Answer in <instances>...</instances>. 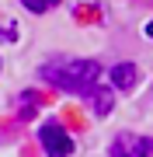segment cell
Segmentation results:
<instances>
[{
	"instance_id": "cell-1",
	"label": "cell",
	"mask_w": 153,
	"mask_h": 157,
	"mask_svg": "<svg viewBox=\"0 0 153 157\" xmlns=\"http://www.w3.org/2000/svg\"><path fill=\"white\" fill-rule=\"evenodd\" d=\"M97 73H101V67H97L94 59H59V63L42 67V80L70 91V94H87V91L94 87Z\"/></svg>"
},
{
	"instance_id": "cell-2",
	"label": "cell",
	"mask_w": 153,
	"mask_h": 157,
	"mask_svg": "<svg viewBox=\"0 0 153 157\" xmlns=\"http://www.w3.org/2000/svg\"><path fill=\"white\" fill-rule=\"evenodd\" d=\"M38 143H42V150H46V157H70L73 154V140H70V133L59 122H42Z\"/></svg>"
},
{
	"instance_id": "cell-3",
	"label": "cell",
	"mask_w": 153,
	"mask_h": 157,
	"mask_svg": "<svg viewBox=\"0 0 153 157\" xmlns=\"http://www.w3.org/2000/svg\"><path fill=\"white\" fill-rule=\"evenodd\" d=\"M108 157H153V140L139 133H118L108 147Z\"/></svg>"
},
{
	"instance_id": "cell-4",
	"label": "cell",
	"mask_w": 153,
	"mask_h": 157,
	"mask_svg": "<svg viewBox=\"0 0 153 157\" xmlns=\"http://www.w3.org/2000/svg\"><path fill=\"white\" fill-rule=\"evenodd\" d=\"M136 80H139L136 63H118V67H111V84H115V87L132 91V87H136Z\"/></svg>"
},
{
	"instance_id": "cell-5",
	"label": "cell",
	"mask_w": 153,
	"mask_h": 157,
	"mask_svg": "<svg viewBox=\"0 0 153 157\" xmlns=\"http://www.w3.org/2000/svg\"><path fill=\"white\" fill-rule=\"evenodd\" d=\"M87 98H91L94 101V112L97 115H108V112H111V87H91V91H87Z\"/></svg>"
},
{
	"instance_id": "cell-6",
	"label": "cell",
	"mask_w": 153,
	"mask_h": 157,
	"mask_svg": "<svg viewBox=\"0 0 153 157\" xmlns=\"http://www.w3.org/2000/svg\"><path fill=\"white\" fill-rule=\"evenodd\" d=\"M28 11H35V14H46V11H52V7L59 4V0H21Z\"/></svg>"
},
{
	"instance_id": "cell-7",
	"label": "cell",
	"mask_w": 153,
	"mask_h": 157,
	"mask_svg": "<svg viewBox=\"0 0 153 157\" xmlns=\"http://www.w3.org/2000/svg\"><path fill=\"white\" fill-rule=\"evenodd\" d=\"M146 35H150V39H153V21H150V25H146Z\"/></svg>"
}]
</instances>
